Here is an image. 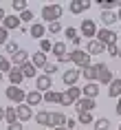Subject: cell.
<instances>
[{"instance_id":"obj_1","label":"cell","mask_w":121,"mask_h":130,"mask_svg":"<svg viewBox=\"0 0 121 130\" xmlns=\"http://www.w3.org/2000/svg\"><path fill=\"white\" fill-rule=\"evenodd\" d=\"M62 13H64V7L62 5H44L42 7V20L44 22H57L62 18Z\"/></svg>"},{"instance_id":"obj_2","label":"cell","mask_w":121,"mask_h":130,"mask_svg":"<svg viewBox=\"0 0 121 130\" xmlns=\"http://www.w3.org/2000/svg\"><path fill=\"white\" fill-rule=\"evenodd\" d=\"M68 60L73 62L75 66H79V69H86V66H90V55H88L86 51H81V48H75V51H71V53H68Z\"/></svg>"},{"instance_id":"obj_3","label":"cell","mask_w":121,"mask_h":130,"mask_svg":"<svg viewBox=\"0 0 121 130\" xmlns=\"http://www.w3.org/2000/svg\"><path fill=\"white\" fill-rule=\"evenodd\" d=\"M97 40L103 44V46H110V44H117L119 42V33H114L112 29H97Z\"/></svg>"},{"instance_id":"obj_4","label":"cell","mask_w":121,"mask_h":130,"mask_svg":"<svg viewBox=\"0 0 121 130\" xmlns=\"http://www.w3.org/2000/svg\"><path fill=\"white\" fill-rule=\"evenodd\" d=\"M79 97H81V88H77V86H71V88H66L64 93H62V102H60V106H71V104H75Z\"/></svg>"},{"instance_id":"obj_5","label":"cell","mask_w":121,"mask_h":130,"mask_svg":"<svg viewBox=\"0 0 121 130\" xmlns=\"http://www.w3.org/2000/svg\"><path fill=\"white\" fill-rule=\"evenodd\" d=\"M5 95H7V99L13 102L15 106H18V104H24V99H27V93H24L20 86H9V88L5 90Z\"/></svg>"},{"instance_id":"obj_6","label":"cell","mask_w":121,"mask_h":130,"mask_svg":"<svg viewBox=\"0 0 121 130\" xmlns=\"http://www.w3.org/2000/svg\"><path fill=\"white\" fill-rule=\"evenodd\" d=\"M73 108L77 110V115H79V112H93V110L97 108V102H95V99H88V97H79V99L75 102Z\"/></svg>"},{"instance_id":"obj_7","label":"cell","mask_w":121,"mask_h":130,"mask_svg":"<svg viewBox=\"0 0 121 130\" xmlns=\"http://www.w3.org/2000/svg\"><path fill=\"white\" fill-rule=\"evenodd\" d=\"M95 69H97V82L99 84H108L110 86V82H112V71L108 69L106 64H95Z\"/></svg>"},{"instance_id":"obj_8","label":"cell","mask_w":121,"mask_h":130,"mask_svg":"<svg viewBox=\"0 0 121 130\" xmlns=\"http://www.w3.org/2000/svg\"><path fill=\"white\" fill-rule=\"evenodd\" d=\"M35 90H40V93L53 90V79H51L48 75H38L35 77Z\"/></svg>"},{"instance_id":"obj_9","label":"cell","mask_w":121,"mask_h":130,"mask_svg":"<svg viewBox=\"0 0 121 130\" xmlns=\"http://www.w3.org/2000/svg\"><path fill=\"white\" fill-rule=\"evenodd\" d=\"M81 35H86L88 40H95V35H97V24H95V20L86 18V20L81 22Z\"/></svg>"},{"instance_id":"obj_10","label":"cell","mask_w":121,"mask_h":130,"mask_svg":"<svg viewBox=\"0 0 121 130\" xmlns=\"http://www.w3.org/2000/svg\"><path fill=\"white\" fill-rule=\"evenodd\" d=\"M79 77H81V71L68 69V71H64V75H62V82L71 88V86H75V84H77V79H79Z\"/></svg>"},{"instance_id":"obj_11","label":"cell","mask_w":121,"mask_h":130,"mask_svg":"<svg viewBox=\"0 0 121 130\" xmlns=\"http://www.w3.org/2000/svg\"><path fill=\"white\" fill-rule=\"evenodd\" d=\"M44 102V95H42L40 90H29L27 93V99H24V104H27V106H40V104Z\"/></svg>"},{"instance_id":"obj_12","label":"cell","mask_w":121,"mask_h":130,"mask_svg":"<svg viewBox=\"0 0 121 130\" xmlns=\"http://www.w3.org/2000/svg\"><path fill=\"white\" fill-rule=\"evenodd\" d=\"M68 9H71V13L79 15V13H84L86 9H90V2H88V0H73V2L68 5Z\"/></svg>"},{"instance_id":"obj_13","label":"cell","mask_w":121,"mask_h":130,"mask_svg":"<svg viewBox=\"0 0 121 130\" xmlns=\"http://www.w3.org/2000/svg\"><path fill=\"white\" fill-rule=\"evenodd\" d=\"M81 95L88 97V99H95V97L99 95V84L97 82H86V86L81 88Z\"/></svg>"},{"instance_id":"obj_14","label":"cell","mask_w":121,"mask_h":130,"mask_svg":"<svg viewBox=\"0 0 121 130\" xmlns=\"http://www.w3.org/2000/svg\"><path fill=\"white\" fill-rule=\"evenodd\" d=\"M103 51H106V46H103L99 40H88L86 42V53L88 55H99V53H103Z\"/></svg>"},{"instance_id":"obj_15","label":"cell","mask_w":121,"mask_h":130,"mask_svg":"<svg viewBox=\"0 0 121 130\" xmlns=\"http://www.w3.org/2000/svg\"><path fill=\"white\" fill-rule=\"evenodd\" d=\"M29 33H31V38H35V40H44V35H46V27H44L42 22H33L31 29H29Z\"/></svg>"},{"instance_id":"obj_16","label":"cell","mask_w":121,"mask_h":130,"mask_svg":"<svg viewBox=\"0 0 121 130\" xmlns=\"http://www.w3.org/2000/svg\"><path fill=\"white\" fill-rule=\"evenodd\" d=\"M15 110H18V119H20V121H29V119L33 117V108L27 106V104H18Z\"/></svg>"},{"instance_id":"obj_17","label":"cell","mask_w":121,"mask_h":130,"mask_svg":"<svg viewBox=\"0 0 121 130\" xmlns=\"http://www.w3.org/2000/svg\"><path fill=\"white\" fill-rule=\"evenodd\" d=\"M2 27L7 29V31H13V29H20L22 27V20H20V15H7L5 18V22H2Z\"/></svg>"},{"instance_id":"obj_18","label":"cell","mask_w":121,"mask_h":130,"mask_svg":"<svg viewBox=\"0 0 121 130\" xmlns=\"http://www.w3.org/2000/svg\"><path fill=\"white\" fill-rule=\"evenodd\" d=\"M27 62H29V51H24V48H20L18 53L11 55V64H13V66H18V69H20L22 64H27Z\"/></svg>"},{"instance_id":"obj_19","label":"cell","mask_w":121,"mask_h":130,"mask_svg":"<svg viewBox=\"0 0 121 130\" xmlns=\"http://www.w3.org/2000/svg\"><path fill=\"white\" fill-rule=\"evenodd\" d=\"M7 77H9V82H11V86H20V84L24 82V75H22V71L18 69V66H13V69L9 71Z\"/></svg>"},{"instance_id":"obj_20","label":"cell","mask_w":121,"mask_h":130,"mask_svg":"<svg viewBox=\"0 0 121 130\" xmlns=\"http://www.w3.org/2000/svg\"><path fill=\"white\" fill-rule=\"evenodd\" d=\"M31 62H33L35 69H42V71H44V69H46V64H48V62H46V53H42V51L33 53V60H31Z\"/></svg>"},{"instance_id":"obj_21","label":"cell","mask_w":121,"mask_h":130,"mask_svg":"<svg viewBox=\"0 0 121 130\" xmlns=\"http://www.w3.org/2000/svg\"><path fill=\"white\" fill-rule=\"evenodd\" d=\"M5 121H7V126H9V123L20 121V119H18V110H15V106H7V108H5Z\"/></svg>"},{"instance_id":"obj_22","label":"cell","mask_w":121,"mask_h":130,"mask_svg":"<svg viewBox=\"0 0 121 130\" xmlns=\"http://www.w3.org/2000/svg\"><path fill=\"white\" fill-rule=\"evenodd\" d=\"M20 71H22V75H24V79H29V77H35V73H38V69L33 66V62H31V60H29L27 64H22Z\"/></svg>"},{"instance_id":"obj_23","label":"cell","mask_w":121,"mask_h":130,"mask_svg":"<svg viewBox=\"0 0 121 130\" xmlns=\"http://www.w3.org/2000/svg\"><path fill=\"white\" fill-rule=\"evenodd\" d=\"M51 53H53L57 60L66 57V44H64V42H53V51H51Z\"/></svg>"},{"instance_id":"obj_24","label":"cell","mask_w":121,"mask_h":130,"mask_svg":"<svg viewBox=\"0 0 121 130\" xmlns=\"http://www.w3.org/2000/svg\"><path fill=\"white\" fill-rule=\"evenodd\" d=\"M35 123H40V126H51V112H46V110L35 112Z\"/></svg>"},{"instance_id":"obj_25","label":"cell","mask_w":121,"mask_h":130,"mask_svg":"<svg viewBox=\"0 0 121 130\" xmlns=\"http://www.w3.org/2000/svg\"><path fill=\"white\" fill-rule=\"evenodd\" d=\"M51 126H53V128L66 126V115H62V112H51Z\"/></svg>"},{"instance_id":"obj_26","label":"cell","mask_w":121,"mask_h":130,"mask_svg":"<svg viewBox=\"0 0 121 130\" xmlns=\"http://www.w3.org/2000/svg\"><path fill=\"white\" fill-rule=\"evenodd\" d=\"M81 75L86 77V82H97V69H95V64L86 66V69H81Z\"/></svg>"},{"instance_id":"obj_27","label":"cell","mask_w":121,"mask_h":130,"mask_svg":"<svg viewBox=\"0 0 121 130\" xmlns=\"http://www.w3.org/2000/svg\"><path fill=\"white\" fill-rule=\"evenodd\" d=\"M99 7H101V11H112L114 7L117 9L121 7V0H99Z\"/></svg>"},{"instance_id":"obj_28","label":"cell","mask_w":121,"mask_h":130,"mask_svg":"<svg viewBox=\"0 0 121 130\" xmlns=\"http://www.w3.org/2000/svg\"><path fill=\"white\" fill-rule=\"evenodd\" d=\"M108 95H110V97H121V77H119V79H112V82H110Z\"/></svg>"},{"instance_id":"obj_29","label":"cell","mask_w":121,"mask_h":130,"mask_svg":"<svg viewBox=\"0 0 121 130\" xmlns=\"http://www.w3.org/2000/svg\"><path fill=\"white\" fill-rule=\"evenodd\" d=\"M44 102H46V104H60L62 102V93H57V90H48V93H44Z\"/></svg>"},{"instance_id":"obj_30","label":"cell","mask_w":121,"mask_h":130,"mask_svg":"<svg viewBox=\"0 0 121 130\" xmlns=\"http://www.w3.org/2000/svg\"><path fill=\"white\" fill-rule=\"evenodd\" d=\"M101 20H103V24H106V29H108L110 24H114V22L119 20V18H117V13H112V11H101Z\"/></svg>"},{"instance_id":"obj_31","label":"cell","mask_w":121,"mask_h":130,"mask_svg":"<svg viewBox=\"0 0 121 130\" xmlns=\"http://www.w3.org/2000/svg\"><path fill=\"white\" fill-rule=\"evenodd\" d=\"M11 69H13V64H11V60H7L5 55H0V73H9Z\"/></svg>"},{"instance_id":"obj_32","label":"cell","mask_w":121,"mask_h":130,"mask_svg":"<svg viewBox=\"0 0 121 130\" xmlns=\"http://www.w3.org/2000/svg\"><path fill=\"white\" fill-rule=\"evenodd\" d=\"M77 123H95L93 112H79L77 115Z\"/></svg>"},{"instance_id":"obj_33","label":"cell","mask_w":121,"mask_h":130,"mask_svg":"<svg viewBox=\"0 0 121 130\" xmlns=\"http://www.w3.org/2000/svg\"><path fill=\"white\" fill-rule=\"evenodd\" d=\"M27 2H24V0H13V11L15 13H24V11H27Z\"/></svg>"},{"instance_id":"obj_34","label":"cell","mask_w":121,"mask_h":130,"mask_svg":"<svg viewBox=\"0 0 121 130\" xmlns=\"http://www.w3.org/2000/svg\"><path fill=\"white\" fill-rule=\"evenodd\" d=\"M108 128H110V121H108L106 117H101V119L95 121V130H108Z\"/></svg>"},{"instance_id":"obj_35","label":"cell","mask_w":121,"mask_h":130,"mask_svg":"<svg viewBox=\"0 0 121 130\" xmlns=\"http://www.w3.org/2000/svg\"><path fill=\"white\" fill-rule=\"evenodd\" d=\"M7 42H9V31L2 27V24H0V46H5Z\"/></svg>"},{"instance_id":"obj_36","label":"cell","mask_w":121,"mask_h":130,"mask_svg":"<svg viewBox=\"0 0 121 130\" xmlns=\"http://www.w3.org/2000/svg\"><path fill=\"white\" fill-rule=\"evenodd\" d=\"M40 51H42V53H48V51H53V44H51V40H46V38H44V40L40 42Z\"/></svg>"},{"instance_id":"obj_37","label":"cell","mask_w":121,"mask_h":130,"mask_svg":"<svg viewBox=\"0 0 121 130\" xmlns=\"http://www.w3.org/2000/svg\"><path fill=\"white\" fill-rule=\"evenodd\" d=\"M60 31H62V22L60 20H57V22H51V24H48V33H60Z\"/></svg>"},{"instance_id":"obj_38","label":"cell","mask_w":121,"mask_h":130,"mask_svg":"<svg viewBox=\"0 0 121 130\" xmlns=\"http://www.w3.org/2000/svg\"><path fill=\"white\" fill-rule=\"evenodd\" d=\"M5 48H7V53H11V55H13V53H18V51H20V46H18L15 42H11V40H9L7 44H5Z\"/></svg>"},{"instance_id":"obj_39","label":"cell","mask_w":121,"mask_h":130,"mask_svg":"<svg viewBox=\"0 0 121 130\" xmlns=\"http://www.w3.org/2000/svg\"><path fill=\"white\" fill-rule=\"evenodd\" d=\"M20 20H22V22H31V24H33V11L27 9L24 13H20Z\"/></svg>"},{"instance_id":"obj_40","label":"cell","mask_w":121,"mask_h":130,"mask_svg":"<svg viewBox=\"0 0 121 130\" xmlns=\"http://www.w3.org/2000/svg\"><path fill=\"white\" fill-rule=\"evenodd\" d=\"M108 55H112V57H119V44H110V46H106Z\"/></svg>"},{"instance_id":"obj_41","label":"cell","mask_w":121,"mask_h":130,"mask_svg":"<svg viewBox=\"0 0 121 130\" xmlns=\"http://www.w3.org/2000/svg\"><path fill=\"white\" fill-rule=\"evenodd\" d=\"M53 73H57V64H46V69H44V75L53 77Z\"/></svg>"},{"instance_id":"obj_42","label":"cell","mask_w":121,"mask_h":130,"mask_svg":"<svg viewBox=\"0 0 121 130\" xmlns=\"http://www.w3.org/2000/svg\"><path fill=\"white\" fill-rule=\"evenodd\" d=\"M66 35H68V40H71V42H73L75 38H79V35H77V29H73V27L66 29Z\"/></svg>"},{"instance_id":"obj_43","label":"cell","mask_w":121,"mask_h":130,"mask_svg":"<svg viewBox=\"0 0 121 130\" xmlns=\"http://www.w3.org/2000/svg\"><path fill=\"white\" fill-rule=\"evenodd\" d=\"M7 130H22V121H15V123H9Z\"/></svg>"},{"instance_id":"obj_44","label":"cell","mask_w":121,"mask_h":130,"mask_svg":"<svg viewBox=\"0 0 121 130\" xmlns=\"http://www.w3.org/2000/svg\"><path fill=\"white\" fill-rule=\"evenodd\" d=\"M75 126H77V121H75V119H66V130L75 128Z\"/></svg>"},{"instance_id":"obj_45","label":"cell","mask_w":121,"mask_h":130,"mask_svg":"<svg viewBox=\"0 0 121 130\" xmlns=\"http://www.w3.org/2000/svg\"><path fill=\"white\" fill-rule=\"evenodd\" d=\"M114 110H117V115L121 117V97H119V102H117V108H114Z\"/></svg>"},{"instance_id":"obj_46","label":"cell","mask_w":121,"mask_h":130,"mask_svg":"<svg viewBox=\"0 0 121 130\" xmlns=\"http://www.w3.org/2000/svg\"><path fill=\"white\" fill-rule=\"evenodd\" d=\"M5 18H7V13H5V9L0 7V22H5Z\"/></svg>"},{"instance_id":"obj_47","label":"cell","mask_w":121,"mask_h":130,"mask_svg":"<svg viewBox=\"0 0 121 130\" xmlns=\"http://www.w3.org/2000/svg\"><path fill=\"white\" fill-rule=\"evenodd\" d=\"M0 119H5V108L0 106Z\"/></svg>"},{"instance_id":"obj_48","label":"cell","mask_w":121,"mask_h":130,"mask_svg":"<svg viewBox=\"0 0 121 130\" xmlns=\"http://www.w3.org/2000/svg\"><path fill=\"white\" fill-rule=\"evenodd\" d=\"M53 130H66V126H60V128H53Z\"/></svg>"},{"instance_id":"obj_49","label":"cell","mask_w":121,"mask_h":130,"mask_svg":"<svg viewBox=\"0 0 121 130\" xmlns=\"http://www.w3.org/2000/svg\"><path fill=\"white\" fill-rule=\"evenodd\" d=\"M117 18H119V20H121V7H119V11H117Z\"/></svg>"},{"instance_id":"obj_50","label":"cell","mask_w":121,"mask_h":130,"mask_svg":"<svg viewBox=\"0 0 121 130\" xmlns=\"http://www.w3.org/2000/svg\"><path fill=\"white\" fill-rule=\"evenodd\" d=\"M0 82H2V73H0Z\"/></svg>"},{"instance_id":"obj_51","label":"cell","mask_w":121,"mask_h":130,"mask_svg":"<svg viewBox=\"0 0 121 130\" xmlns=\"http://www.w3.org/2000/svg\"><path fill=\"white\" fill-rule=\"evenodd\" d=\"M119 57H121V48H119Z\"/></svg>"},{"instance_id":"obj_52","label":"cell","mask_w":121,"mask_h":130,"mask_svg":"<svg viewBox=\"0 0 121 130\" xmlns=\"http://www.w3.org/2000/svg\"><path fill=\"white\" fill-rule=\"evenodd\" d=\"M119 38H121V33H119Z\"/></svg>"},{"instance_id":"obj_53","label":"cell","mask_w":121,"mask_h":130,"mask_svg":"<svg viewBox=\"0 0 121 130\" xmlns=\"http://www.w3.org/2000/svg\"><path fill=\"white\" fill-rule=\"evenodd\" d=\"M119 130H121V126H119Z\"/></svg>"}]
</instances>
